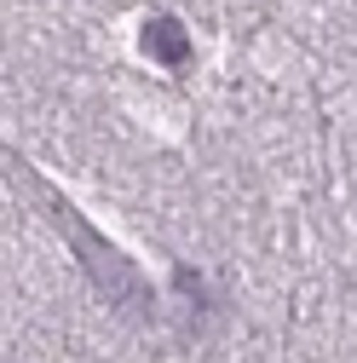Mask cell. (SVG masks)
Segmentation results:
<instances>
[{"label": "cell", "mask_w": 357, "mask_h": 363, "mask_svg": "<svg viewBox=\"0 0 357 363\" xmlns=\"http://www.w3.org/2000/svg\"><path fill=\"white\" fill-rule=\"evenodd\" d=\"M52 213H58V225L69 231V242L81 248L86 271H93V283H98V289H104L110 300H121L127 311H150V289H144V277H139V271H132V265H127V259H121V254H115L110 242H98V237L86 231V225H81V219H75V213H69L64 202H58Z\"/></svg>", "instance_id": "1"}, {"label": "cell", "mask_w": 357, "mask_h": 363, "mask_svg": "<svg viewBox=\"0 0 357 363\" xmlns=\"http://www.w3.org/2000/svg\"><path fill=\"white\" fill-rule=\"evenodd\" d=\"M144 52H150L156 64L178 69V64L191 58V35H185V23H178V18H150V23H144Z\"/></svg>", "instance_id": "2"}]
</instances>
